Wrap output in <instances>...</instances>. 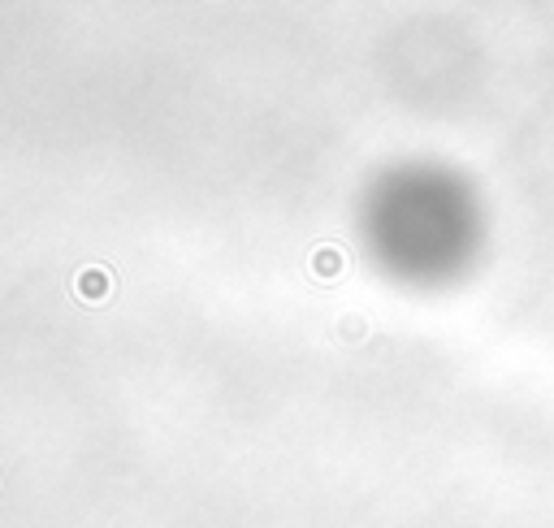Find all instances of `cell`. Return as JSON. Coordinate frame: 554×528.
<instances>
[{
  "label": "cell",
  "instance_id": "1",
  "mask_svg": "<svg viewBox=\"0 0 554 528\" xmlns=\"http://www.w3.org/2000/svg\"><path fill=\"white\" fill-rule=\"evenodd\" d=\"M74 286H78V295H83V299L100 303L104 290H109V273H104V269H83V273L74 277Z\"/></svg>",
  "mask_w": 554,
  "mask_h": 528
},
{
  "label": "cell",
  "instance_id": "2",
  "mask_svg": "<svg viewBox=\"0 0 554 528\" xmlns=\"http://www.w3.org/2000/svg\"><path fill=\"white\" fill-rule=\"evenodd\" d=\"M342 269V256L338 252H316V273L321 277H334Z\"/></svg>",
  "mask_w": 554,
  "mask_h": 528
}]
</instances>
